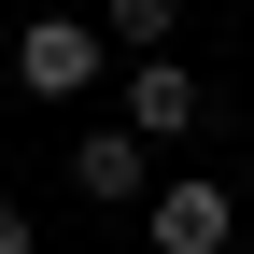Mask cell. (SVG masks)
Listing matches in <instances>:
<instances>
[{"instance_id": "cell-1", "label": "cell", "mask_w": 254, "mask_h": 254, "mask_svg": "<svg viewBox=\"0 0 254 254\" xmlns=\"http://www.w3.org/2000/svg\"><path fill=\"white\" fill-rule=\"evenodd\" d=\"M14 85H28V99H99V85H127V71L99 43V14H28L14 28Z\"/></svg>"}, {"instance_id": "cell-2", "label": "cell", "mask_w": 254, "mask_h": 254, "mask_svg": "<svg viewBox=\"0 0 254 254\" xmlns=\"http://www.w3.org/2000/svg\"><path fill=\"white\" fill-rule=\"evenodd\" d=\"M113 127H141V141L170 155V141H198V127H212V85L184 71V57H141V71L113 85Z\"/></svg>"}, {"instance_id": "cell-3", "label": "cell", "mask_w": 254, "mask_h": 254, "mask_svg": "<svg viewBox=\"0 0 254 254\" xmlns=\"http://www.w3.org/2000/svg\"><path fill=\"white\" fill-rule=\"evenodd\" d=\"M71 184H85L99 212H127V198L155 212V184H170V170H155V141H141V127H85V141H71Z\"/></svg>"}, {"instance_id": "cell-4", "label": "cell", "mask_w": 254, "mask_h": 254, "mask_svg": "<svg viewBox=\"0 0 254 254\" xmlns=\"http://www.w3.org/2000/svg\"><path fill=\"white\" fill-rule=\"evenodd\" d=\"M141 240H155V254H226V240H240V198H226V184H155Z\"/></svg>"}, {"instance_id": "cell-5", "label": "cell", "mask_w": 254, "mask_h": 254, "mask_svg": "<svg viewBox=\"0 0 254 254\" xmlns=\"http://www.w3.org/2000/svg\"><path fill=\"white\" fill-rule=\"evenodd\" d=\"M170 28H184V0H113V14H99V43L141 71V57H170Z\"/></svg>"}, {"instance_id": "cell-6", "label": "cell", "mask_w": 254, "mask_h": 254, "mask_svg": "<svg viewBox=\"0 0 254 254\" xmlns=\"http://www.w3.org/2000/svg\"><path fill=\"white\" fill-rule=\"evenodd\" d=\"M0 254H43V226H28V212H14V198H0Z\"/></svg>"}]
</instances>
